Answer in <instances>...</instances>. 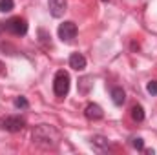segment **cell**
Masks as SVG:
<instances>
[{
    "mask_svg": "<svg viewBox=\"0 0 157 155\" xmlns=\"http://www.w3.org/2000/svg\"><path fill=\"white\" fill-rule=\"evenodd\" d=\"M31 139H33L35 144H39L42 148H57L62 141V135L51 124H39V126L33 128Z\"/></svg>",
    "mask_w": 157,
    "mask_h": 155,
    "instance_id": "1",
    "label": "cell"
},
{
    "mask_svg": "<svg viewBox=\"0 0 157 155\" xmlns=\"http://www.w3.org/2000/svg\"><path fill=\"white\" fill-rule=\"evenodd\" d=\"M53 91L57 97H66L68 91H70V75L68 71L60 70L55 73V78H53Z\"/></svg>",
    "mask_w": 157,
    "mask_h": 155,
    "instance_id": "2",
    "label": "cell"
},
{
    "mask_svg": "<svg viewBox=\"0 0 157 155\" xmlns=\"http://www.w3.org/2000/svg\"><path fill=\"white\" fill-rule=\"evenodd\" d=\"M26 126V120L18 115H9V117H4L0 119V128L9 131V133H17V131H22Z\"/></svg>",
    "mask_w": 157,
    "mask_h": 155,
    "instance_id": "3",
    "label": "cell"
},
{
    "mask_svg": "<svg viewBox=\"0 0 157 155\" xmlns=\"http://www.w3.org/2000/svg\"><path fill=\"white\" fill-rule=\"evenodd\" d=\"M6 31H9L11 35H17V37H22L28 33V22L20 17H13L6 22Z\"/></svg>",
    "mask_w": 157,
    "mask_h": 155,
    "instance_id": "4",
    "label": "cell"
},
{
    "mask_svg": "<svg viewBox=\"0 0 157 155\" xmlns=\"http://www.w3.org/2000/svg\"><path fill=\"white\" fill-rule=\"evenodd\" d=\"M77 37V26H75V22H64V24H60L59 26V39L62 40V42H73Z\"/></svg>",
    "mask_w": 157,
    "mask_h": 155,
    "instance_id": "5",
    "label": "cell"
},
{
    "mask_svg": "<svg viewBox=\"0 0 157 155\" xmlns=\"http://www.w3.org/2000/svg\"><path fill=\"white\" fill-rule=\"evenodd\" d=\"M48 6H49L51 17L55 18H60L66 13V0H48Z\"/></svg>",
    "mask_w": 157,
    "mask_h": 155,
    "instance_id": "6",
    "label": "cell"
},
{
    "mask_svg": "<svg viewBox=\"0 0 157 155\" xmlns=\"http://www.w3.org/2000/svg\"><path fill=\"white\" fill-rule=\"evenodd\" d=\"M84 115H86V119H90V120H101L104 117V112H102V108L99 104L90 102L86 106V110H84Z\"/></svg>",
    "mask_w": 157,
    "mask_h": 155,
    "instance_id": "7",
    "label": "cell"
},
{
    "mask_svg": "<svg viewBox=\"0 0 157 155\" xmlns=\"http://www.w3.org/2000/svg\"><path fill=\"white\" fill-rule=\"evenodd\" d=\"M70 68H73L75 71H82L86 68V59L80 53H71L70 55Z\"/></svg>",
    "mask_w": 157,
    "mask_h": 155,
    "instance_id": "8",
    "label": "cell"
},
{
    "mask_svg": "<svg viewBox=\"0 0 157 155\" xmlns=\"http://www.w3.org/2000/svg\"><path fill=\"white\" fill-rule=\"evenodd\" d=\"M112 100H113V104L115 106H122L124 104V100H126V93H124V89L122 88H112Z\"/></svg>",
    "mask_w": 157,
    "mask_h": 155,
    "instance_id": "9",
    "label": "cell"
},
{
    "mask_svg": "<svg viewBox=\"0 0 157 155\" xmlns=\"http://www.w3.org/2000/svg\"><path fill=\"white\" fill-rule=\"evenodd\" d=\"M91 144H93L97 150H101V152L110 148V141H108L104 135H93V137H91Z\"/></svg>",
    "mask_w": 157,
    "mask_h": 155,
    "instance_id": "10",
    "label": "cell"
},
{
    "mask_svg": "<svg viewBox=\"0 0 157 155\" xmlns=\"http://www.w3.org/2000/svg\"><path fill=\"white\" fill-rule=\"evenodd\" d=\"M132 119H133L135 122H141V120H144V110H143V106L135 104V106L132 108Z\"/></svg>",
    "mask_w": 157,
    "mask_h": 155,
    "instance_id": "11",
    "label": "cell"
},
{
    "mask_svg": "<svg viewBox=\"0 0 157 155\" xmlns=\"http://www.w3.org/2000/svg\"><path fill=\"white\" fill-rule=\"evenodd\" d=\"M13 7H15L13 0H0V11L2 13H9V11H13Z\"/></svg>",
    "mask_w": 157,
    "mask_h": 155,
    "instance_id": "12",
    "label": "cell"
},
{
    "mask_svg": "<svg viewBox=\"0 0 157 155\" xmlns=\"http://www.w3.org/2000/svg\"><path fill=\"white\" fill-rule=\"evenodd\" d=\"M90 80H91L90 77L80 78V82H78V89H80L82 93H88V91H90V88H91V82H90Z\"/></svg>",
    "mask_w": 157,
    "mask_h": 155,
    "instance_id": "13",
    "label": "cell"
},
{
    "mask_svg": "<svg viewBox=\"0 0 157 155\" xmlns=\"http://www.w3.org/2000/svg\"><path fill=\"white\" fill-rule=\"evenodd\" d=\"M29 104H28V99L26 97H17L15 99V108H18V110H24V108H28Z\"/></svg>",
    "mask_w": 157,
    "mask_h": 155,
    "instance_id": "14",
    "label": "cell"
},
{
    "mask_svg": "<svg viewBox=\"0 0 157 155\" xmlns=\"http://www.w3.org/2000/svg\"><path fill=\"white\" fill-rule=\"evenodd\" d=\"M132 146L141 152V150H144V141H143L141 137H133V139H132Z\"/></svg>",
    "mask_w": 157,
    "mask_h": 155,
    "instance_id": "15",
    "label": "cell"
},
{
    "mask_svg": "<svg viewBox=\"0 0 157 155\" xmlns=\"http://www.w3.org/2000/svg\"><path fill=\"white\" fill-rule=\"evenodd\" d=\"M146 89H148L150 95H157V80H150L148 86H146Z\"/></svg>",
    "mask_w": 157,
    "mask_h": 155,
    "instance_id": "16",
    "label": "cell"
},
{
    "mask_svg": "<svg viewBox=\"0 0 157 155\" xmlns=\"http://www.w3.org/2000/svg\"><path fill=\"white\" fill-rule=\"evenodd\" d=\"M6 31V22H0V33Z\"/></svg>",
    "mask_w": 157,
    "mask_h": 155,
    "instance_id": "17",
    "label": "cell"
},
{
    "mask_svg": "<svg viewBox=\"0 0 157 155\" xmlns=\"http://www.w3.org/2000/svg\"><path fill=\"white\" fill-rule=\"evenodd\" d=\"M0 68H2V62H0ZM0 73H4V70H0Z\"/></svg>",
    "mask_w": 157,
    "mask_h": 155,
    "instance_id": "18",
    "label": "cell"
},
{
    "mask_svg": "<svg viewBox=\"0 0 157 155\" xmlns=\"http://www.w3.org/2000/svg\"><path fill=\"white\" fill-rule=\"evenodd\" d=\"M102 2H110V0H102Z\"/></svg>",
    "mask_w": 157,
    "mask_h": 155,
    "instance_id": "19",
    "label": "cell"
}]
</instances>
